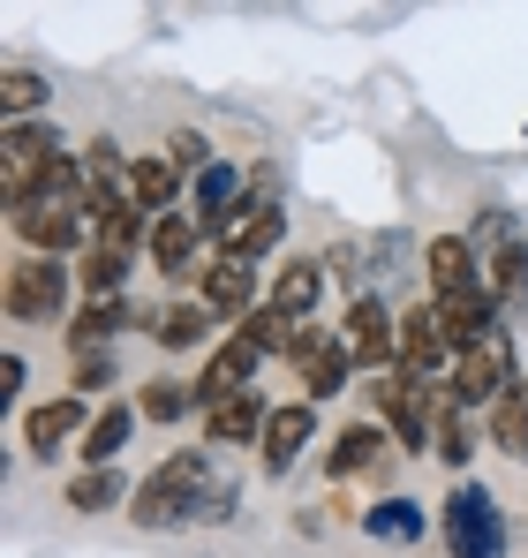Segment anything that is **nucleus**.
Masks as SVG:
<instances>
[{
  "mask_svg": "<svg viewBox=\"0 0 528 558\" xmlns=\"http://www.w3.org/2000/svg\"><path fill=\"white\" fill-rule=\"evenodd\" d=\"M212 483H219L212 453H167V461H159L152 475H144V483H136V498H129V521H136V529H196V521H204V498H212Z\"/></svg>",
  "mask_w": 528,
  "mask_h": 558,
  "instance_id": "f257e3e1",
  "label": "nucleus"
},
{
  "mask_svg": "<svg viewBox=\"0 0 528 558\" xmlns=\"http://www.w3.org/2000/svg\"><path fill=\"white\" fill-rule=\"evenodd\" d=\"M69 294H76V265L69 257H15L0 279V310L15 325H53L69 317Z\"/></svg>",
  "mask_w": 528,
  "mask_h": 558,
  "instance_id": "f03ea898",
  "label": "nucleus"
},
{
  "mask_svg": "<svg viewBox=\"0 0 528 558\" xmlns=\"http://www.w3.org/2000/svg\"><path fill=\"white\" fill-rule=\"evenodd\" d=\"M61 151H69L61 129H46V121H8V129H0V204H8V211L38 204L46 167H53Z\"/></svg>",
  "mask_w": 528,
  "mask_h": 558,
  "instance_id": "7ed1b4c3",
  "label": "nucleus"
},
{
  "mask_svg": "<svg viewBox=\"0 0 528 558\" xmlns=\"http://www.w3.org/2000/svg\"><path fill=\"white\" fill-rule=\"evenodd\" d=\"M445 551L453 558H506V513L491 498V483L460 475L445 498Z\"/></svg>",
  "mask_w": 528,
  "mask_h": 558,
  "instance_id": "20e7f679",
  "label": "nucleus"
},
{
  "mask_svg": "<svg viewBox=\"0 0 528 558\" xmlns=\"http://www.w3.org/2000/svg\"><path fill=\"white\" fill-rule=\"evenodd\" d=\"M514 377H521V363H514V332H491L483 348H468V355L445 371V392H453V408L491 415V400H499Z\"/></svg>",
  "mask_w": 528,
  "mask_h": 558,
  "instance_id": "39448f33",
  "label": "nucleus"
},
{
  "mask_svg": "<svg viewBox=\"0 0 528 558\" xmlns=\"http://www.w3.org/2000/svg\"><path fill=\"white\" fill-rule=\"evenodd\" d=\"M287 363H295V385H302V400L310 408H325V400H340L355 377V355L340 332H325V325H302L295 332V348H287Z\"/></svg>",
  "mask_w": 528,
  "mask_h": 558,
  "instance_id": "423d86ee",
  "label": "nucleus"
},
{
  "mask_svg": "<svg viewBox=\"0 0 528 558\" xmlns=\"http://www.w3.org/2000/svg\"><path fill=\"white\" fill-rule=\"evenodd\" d=\"M340 340H348L355 371H400V310H385L377 294H355L348 317H340Z\"/></svg>",
  "mask_w": 528,
  "mask_h": 558,
  "instance_id": "0eeeda50",
  "label": "nucleus"
},
{
  "mask_svg": "<svg viewBox=\"0 0 528 558\" xmlns=\"http://www.w3.org/2000/svg\"><path fill=\"white\" fill-rule=\"evenodd\" d=\"M8 227H15V242L31 250V257H69L76 242H84V204H61V196H38V204H23V211H8Z\"/></svg>",
  "mask_w": 528,
  "mask_h": 558,
  "instance_id": "6e6552de",
  "label": "nucleus"
},
{
  "mask_svg": "<svg viewBox=\"0 0 528 558\" xmlns=\"http://www.w3.org/2000/svg\"><path fill=\"white\" fill-rule=\"evenodd\" d=\"M264 348L250 332H227L212 355H204V377H196V408H219V400H235V392H250V377H257Z\"/></svg>",
  "mask_w": 528,
  "mask_h": 558,
  "instance_id": "1a4fd4ad",
  "label": "nucleus"
},
{
  "mask_svg": "<svg viewBox=\"0 0 528 558\" xmlns=\"http://www.w3.org/2000/svg\"><path fill=\"white\" fill-rule=\"evenodd\" d=\"M439 325H445V348H453V363H460L468 348H483L491 332H506V325H499V294H491V287H460V294H439Z\"/></svg>",
  "mask_w": 528,
  "mask_h": 558,
  "instance_id": "9d476101",
  "label": "nucleus"
},
{
  "mask_svg": "<svg viewBox=\"0 0 528 558\" xmlns=\"http://www.w3.org/2000/svg\"><path fill=\"white\" fill-rule=\"evenodd\" d=\"M84 430H91V408H84V392H61V400H38L31 415H23V453H38V461H53L69 438L84 446Z\"/></svg>",
  "mask_w": 528,
  "mask_h": 558,
  "instance_id": "9b49d317",
  "label": "nucleus"
},
{
  "mask_svg": "<svg viewBox=\"0 0 528 558\" xmlns=\"http://www.w3.org/2000/svg\"><path fill=\"white\" fill-rule=\"evenodd\" d=\"M445 363H453V348H445L439 302H408L400 310V377H439Z\"/></svg>",
  "mask_w": 528,
  "mask_h": 558,
  "instance_id": "f8f14e48",
  "label": "nucleus"
},
{
  "mask_svg": "<svg viewBox=\"0 0 528 558\" xmlns=\"http://www.w3.org/2000/svg\"><path fill=\"white\" fill-rule=\"evenodd\" d=\"M310 438H317V408H310V400H287V408H272V423H264V446H257L264 475H295V461L310 453Z\"/></svg>",
  "mask_w": 528,
  "mask_h": 558,
  "instance_id": "ddd939ff",
  "label": "nucleus"
},
{
  "mask_svg": "<svg viewBox=\"0 0 528 558\" xmlns=\"http://www.w3.org/2000/svg\"><path fill=\"white\" fill-rule=\"evenodd\" d=\"M264 423H272V408H264V392H235V400H219V408H204V453H227V446H264Z\"/></svg>",
  "mask_w": 528,
  "mask_h": 558,
  "instance_id": "4468645a",
  "label": "nucleus"
},
{
  "mask_svg": "<svg viewBox=\"0 0 528 558\" xmlns=\"http://www.w3.org/2000/svg\"><path fill=\"white\" fill-rule=\"evenodd\" d=\"M196 302L212 310V317H250L257 310V265H242V257H212L204 272H196Z\"/></svg>",
  "mask_w": 528,
  "mask_h": 558,
  "instance_id": "2eb2a0df",
  "label": "nucleus"
},
{
  "mask_svg": "<svg viewBox=\"0 0 528 558\" xmlns=\"http://www.w3.org/2000/svg\"><path fill=\"white\" fill-rule=\"evenodd\" d=\"M423 272H431V302L439 294H460V287H483V265H476V242L468 234H439L423 250Z\"/></svg>",
  "mask_w": 528,
  "mask_h": 558,
  "instance_id": "dca6fc26",
  "label": "nucleus"
},
{
  "mask_svg": "<svg viewBox=\"0 0 528 558\" xmlns=\"http://www.w3.org/2000/svg\"><path fill=\"white\" fill-rule=\"evenodd\" d=\"M144 415H136V400H113V408H98L84 430V446H76V461L84 468H121V446H129V430H136Z\"/></svg>",
  "mask_w": 528,
  "mask_h": 558,
  "instance_id": "f3484780",
  "label": "nucleus"
},
{
  "mask_svg": "<svg viewBox=\"0 0 528 558\" xmlns=\"http://www.w3.org/2000/svg\"><path fill=\"white\" fill-rule=\"evenodd\" d=\"M196 242H204V227H196V211H167V219H152V265L167 279H181V272H196Z\"/></svg>",
  "mask_w": 528,
  "mask_h": 558,
  "instance_id": "a211bd4d",
  "label": "nucleus"
},
{
  "mask_svg": "<svg viewBox=\"0 0 528 558\" xmlns=\"http://www.w3.org/2000/svg\"><path fill=\"white\" fill-rule=\"evenodd\" d=\"M483 438H491L506 461H528V377H514V385L491 400V415H483Z\"/></svg>",
  "mask_w": 528,
  "mask_h": 558,
  "instance_id": "6ab92c4d",
  "label": "nucleus"
},
{
  "mask_svg": "<svg viewBox=\"0 0 528 558\" xmlns=\"http://www.w3.org/2000/svg\"><path fill=\"white\" fill-rule=\"evenodd\" d=\"M129 196H136V211H152V219H167L181 196V174L167 167V151H144V159H129Z\"/></svg>",
  "mask_w": 528,
  "mask_h": 558,
  "instance_id": "aec40b11",
  "label": "nucleus"
},
{
  "mask_svg": "<svg viewBox=\"0 0 528 558\" xmlns=\"http://www.w3.org/2000/svg\"><path fill=\"white\" fill-rule=\"evenodd\" d=\"M377 461H385V430H377V423H348V430L333 438V453H325V475L348 483V475H370Z\"/></svg>",
  "mask_w": 528,
  "mask_h": 558,
  "instance_id": "412c9836",
  "label": "nucleus"
},
{
  "mask_svg": "<svg viewBox=\"0 0 528 558\" xmlns=\"http://www.w3.org/2000/svg\"><path fill=\"white\" fill-rule=\"evenodd\" d=\"M317 294H325V265H310V257H295L287 272L272 279V310H279V317H295V325H310Z\"/></svg>",
  "mask_w": 528,
  "mask_h": 558,
  "instance_id": "4be33fe9",
  "label": "nucleus"
},
{
  "mask_svg": "<svg viewBox=\"0 0 528 558\" xmlns=\"http://www.w3.org/2000/svg\"><path fill=\"white\" fill-rule=\"evenodd\" d=\"M152 340H159L167 355H189V348H204V340H212V310H204V302H167V310L152 317Z\"/></svg>",
  "mask_w": 528,
  "mask_h": 558,
  "instance_id": "5701e85b",
  "label": "nucleus"
},
{
  "mask_svg": "<svg viewBox=\"0 0 528 558\" xmlns=\"http://www.w3.org/2000/svg\"><path fill=\"white\" fill-rule=\"evenodd\" d=\"M355 529L377 536V544H416L423 536V506L416 498H377L370 513H355Z\"/></svg>",
  "mask_w": 528,
  "mask_h": 558,
  "instance_id": "b1692460",
  "label": "nucleus"
},
{
  "mask_svg": "<svg viewBox=\"0 0 528 558\" xmlns=\"http://www.w3.org/2000/svg\"><path fill=\"white\" fill-rule=\"evenodd\" d=\"M136 490H129V475L121 468H84V475H69V506L76 513H113V506H129Z\"/></svg>",
  "mask_w": 528,
  "mask_h": 558,
  "instance_id": "393cba45",
  "label": "nucleus"
},
{
  "mask_svg": "<svg viewBox=\"0 0 528 558\" xmlns=\"http://www.w3.org/2000/svg\"><path fill=\"white\" fill-rule=\"evenodd\" d=\"M121 325H129V294H98V302H84L76 310V348H113L121 340Z\"/></svg>",
  "mask_w": 528,
  "mask_h": 558,
  "instance_id": "a878e982",
  "label": "nucleus"
},
{
  "mask_svg": "<svg viewBox=\"0 0 528 558\" xmlns=\"http://www.w3.org/2000/svg\"><path fill=\"white\" fill-rule=\"evenodd\" d=\"M136 415H144V423H167V430H175L181 415H196V385H189V377H152V385L136 392Z\"/></svg>",
  "mask_w": 528,
  "mask_h": 558,
  "instance_id": "bb28decb",
  "label": "nucleus"
},
{
  "mask_svg": "<svg viewBox=\"0 0 528 558\" xmlns=\"http://www.w3.org/2000/svg\"><path fill=\"white\" fill-rule=\"evenodd\" d=\"M431 446H439V461L453 468V475H468V461H476V415L445 400V408H439V430H431Z\"/></svg>",
  "mask_w": 528,
  "mask_h": 558,
  "instance_id": "cd10ccee",
  "label": "nucleus"
},
{
  "mask_svg": "<svg viewBox=\"0 0 528 558\" xmlns=\"http://www.w3.org/2000/svg\"><path fill=\"white\" fill-rule=\"evenodd\" d=\"M196 219H219V211H235L242 204V167H227V159H212L204 174H196Z\"/></svg>",
  "mask_w": 528,
  "mask_h": 558,
  "instance_id": "c85d7f7f",
  "label": "nucleus"
},
{
  "mask_svg": "<svg viewBox=\"0 0 528 558\" xmlns=\"http://www.w3.org/2000/svg\"><path fill=\"white\" fill-rule=\"evenodd\" d=\"M483 287L499 294V302H528V234H514L506 250H491V272Z\"/></svg>",
  "mask_w": 528,
  "mask_h": 558,
  "instance_id": "c756f323",
  "label": "nucleus"
},
{
  "mask_svg": "<svg viewBox=\"0 0 528 558\" xmlns=\"http://www.w3.org/2000/svg\"><path fill=\"white\" fill-rule=\"evenodd\" d=\"M38 106H46V76H38V69H23V61L0 69V113H8V121H31Z\"/></svg>",
  "mask_w": 528,
  "mask_h": 558,
  "instance_id": "7c9ffc66",
  "label": "nucleus"
},
{
  "mask_svg": "<svg viewBox=\"0 0 528 558\" xmlns=\"http://www.w3.org/2000/svg\"><path fill=\"white\" fill-rule=\"evenodd\" d=\"M76 279L91 287V302H98V294H121V279H129V257H121V250H98V242H91L84 265H76Z\"/></svg>",
  "mask_w": 528,
  "mask_h": 558,
  "instance_id": "2f4dec72",
  "label": "nucleus"
},
{
  "mask_svg": "<svg viewBox=\"0 0 528 558\" xmlns=\"http://www.w3.org/2000/svg\"><path fill=\"white\" fill-rule=\"evenodd\" d=\"M235 332H250V340H257L264 355H287V348H295V332H302V325H295V317H279V310H272V302H264V310H250V317H242V325H235Z\"/></svg>",
  "mask_w": 528,
  "mask_h": 558,
  "instance_id": "473e14b6",
  "label": "nucleus"
},
{
  "mask_svg": "<svg viewBox=\"0 0 528 558\" xmlns=\"http://www.w3.org/2000/svg\"><path fill=\"white\" fill-rule=\"evenodd\" d=\"M121 377V355L113 348H76V392H106Z\"/></svg>",
  "mask_w": 528,
  "mask_h": 558,
  "instance_id": "72a5a7b5",
  "label": "nucleus"
},
{
  "mask_svg": "<svg viewBox=\"0 0 528 558\" xmlns=\"http://www.w3.org/2000/svg\"><path fill=\"white\" fill-rule=\"evenodd\" d=\"M167 167H175V174H204V167H212V144H204L196 129H175V136H167Z\"/></svg>",
  "mask_w": 528,
  "mask_h": 558,
  "instance_id": "f704fd0d",
  "label": "nucleus"
},
{
  "mask_svg": "<svg viewBox=\"0 0 528 558\" xmlns=\"http://www.w3.org/2000/svg\"><path fill=\"white\" fill-rule=\"evenodd\" d=\"M235 513H242V483H235V475H219V483H212V498H204V529H212V521H235Z\"/></svg>",
  "mask_w": 528,
  "mask_h": 558,
  "instance_id": "c9c22d12",
  "label": "nucleus"
}]
</instances>
